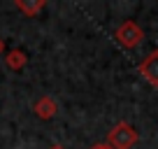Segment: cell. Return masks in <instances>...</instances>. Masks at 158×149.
<instances>
[{
	"mask_svg": "<svg viewBox=\"0 0 158 149\" xmlns=\"http://www.w3.org/2000/svg\"><path fill=\"white\" fill-rule=\"evenodd\" d=\"M137 140H139L137 130H135L128 121H118L107 135V144L112 149H133L135 144H137Z\"/></svg>",
	"mask_w": 158,
	"mask_h": 149,
	"instance_id": "6da1fadb",
	"label": "cell"
},
{
	"mask_svg": "<svg viewBox=\"0 0 158 149\" xmlns=\"http://www.w3.org/2000/svg\"><path fill=\"white\" fill-rule=\"evenodd\" d=\"M114 37H116V42L121 47H126V49H135V47L142 45L144 30L139 28L135 21H123V23L114 30Z\"/></svg>",
	"mask_w": 158,
	"mask_h": 149,
	"instance_id": "7a4b0ae2",
	"label": "cell"
},
{
	"mask_svg": "<svg viewBox=\"0 0 158 149\" xmlns=\"http://www.w3.org/2000/svg\"><path fill=\"white\" fill-rule=\"evenodd\" d=\"M137 70L151 86H158V49H153L151 54L137 65Z\"/></svg>",
	"mask_w": 158,
	"mask_h": 149,
	"instance_id": "3957f363",
	"label": "cell"
},
{
	"mask_svg": "<svg viewBox=\"0 0 158 149\" xmlns=\"http://www.w3.org/2000/svg\"><path fill=\"white\" fill-rule=\"evenodd\" d=\"M33 112L40 117V119H54L56 114H58V103H56L51 96H42V98H37L33 103Z\"/></svg>",
	"mask_w": 158,
	"mask_h": 149,
	"instance_id": "277c9868",
	"label": "cell"
},
{
	"mask_svg": "<svg viewBox=\"0 0 158 149\" xmlns=\"http://www.w3.org/2000/svg\"><path fill=\"white\" fill-rule=\"evenodd\" d=\"M26 63H28V56H26L23 49H12V51H7L5 65H7L10 70H23Z\"/></svg>",
	"mask_w": 158,
	"mask_h": 149,
	"instance_id": "5b68a950",
	"label": "cell"
},
{
	"mask_svg": "<svg viewBox=\"0 0 158 149\" xmlns=\"http://www.w3.org/2000/svg\"><path fill=\"white\" fill-rule=\"evenodd\" d=\"M16 7L23 12L26 16H37L40 12L44 10V0H37V2H26V0H16Z\"/></svg>",
	"mask_w": 158,
	"mask_h": 149,
	"instance_id": "8992f818",
	"label": "cell"
},
{
	"mask_svg": "<svg viewBox=\"0 0 158 149\" xmlns=\"http://www.w3.org/2000/svg\"><path fill=\"white\" fill-rule=\"evenodd\" d=\"M91 149H112V147H109L107 142H100V144H93V147H91Z\"/></svg>",
	"mask_w": 158,
	"mask_h": 149,
	"instance_id": "52a82bcc",
	"label": "cell"
},
{
	"mask_svg": "<svg viewBox=\"0 0 158 149\" xmlns=\"http://www.w3.org/2000/svg\"><path fill=\"white\" fill-rule=\"evenodd\" d=\"M5 54V42H2V37H0V56Z\"/></svg>",
	"mask_w": 158,
	"mask_h": 149,
	"instance_id": "ba28073f",
	"label": "cell"
},
{
	"mask_svg": "<svg viewBox=\"0 0 158 149\" xmlns=\"http://www.w3.org/2000/svg\"><path fill=\"white\" fill-rule=\"evenodd\" d=\"M49 149H65V147H63V144H51Z\"/></svg>",
	"mask_w": 158,
	"mask_h": 149,
	"instance_id": "9c48e42d",
	"label": "cell"
}]
</instances>
